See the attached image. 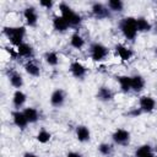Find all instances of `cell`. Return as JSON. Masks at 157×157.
Returning a JSON list of instances; mask_svg holds the SVG:
<instances>
[{
    "instance_id": "6da1fadb",
    "label": "cell",
    "mask_w": 157,
    "mask_h": 157,
    "mask_svg": "<svg viewBox=\"0 0 157 157\" xmlns=\"http://www.w3.org/2000/svg\"><path fill=\"white\" fill-rule=\"evenodd\" d=\"M2 34L7 38L12 47H18L25 43L26 27L25 26H5L2 27Z\"/></svg>"
},
{
    "instance_id": "7a4b0ae2",
    "label": "cell",
    "mask_w": 157,
    "mask_h": 157,
    "mask_svg": "<svg viewBox=\"0 0 157 157\" xmlns=\"http://www.w3.org/2000/svg\"><path fill=\"white\" fill-rule=\"evenodd\" d=\"M59 11H60V15L67 21L70 28H77L81 26L82 23V16L76 12L69 4L66 2H60L59 4Z\"/></svg>"
},
{
    "instance_id": "3957f363",
    "label": "cell",
    "mask_w": 157,
    "mask_h": 157,
    "mask_svg": "<svg viewBox=\"0 0 157 157\" xmlns=\"http://www.w3.org/2000/svg\"><path fill=\"white\" fill-rule=\"evenodd\" d=\"M119 29L125 39H128L130 42L135 40V38L139 33L137 27H136V17H132V16L123 17L119 22Z\"/></svg>"
},
{
    "instance_id": "277c9868",
    "label": "cell",
    "mask_w": 157,
    "mask_h": 157,
    "mask_svg": "<svg viewBox=\"0 0 157 157\" xmlns=\"http://www.w3.org/2000/svg\"><path fill=\"white\" fill-rule=\"evenodd\" d=\"M108 54H109V49L102 43L94 42L90 45V56L96 63L103 61L108 56Z\"/></svg>"
},
{
    "instance_id": "5b68a950",
    "label": "cell",
    "mask_w": 157,
    "mask_h": 157,
    "mask_svg": "<svg viewBox=\"0 0 157 157\" xmlns=\"http://www.w3.org/2000/svg\"><path fill=\"white\" fill-rule=\"evenodd\" d=\"M112 140L115 145L118 146H128L130 144L131 140V134L129 130L123 129V128H118L113 131L112 134Z\"/></svg>"
},
{
    "instance_id": "8992f818",
    "label": "cell",
    "mask_w": 157,
    "mask_h": 157,
    "mask_svg": "<svg viewBox=\"0 0 157 157\" xmlns=\"http://www.w3.org/2000/svg\"><path fill=\"white\" fill-rule=\"evenodd\" d=\"M91 13L97 20H103V18L110 17L109 9L107 7L105 4H102V2H93L92 6H91Z\"/></svg>"
},
{
    "instance_id": "52a82bcc",
    "label": "cell",
    "mask_w": 157,
    "mask_h": 157,
    "mask_svg": "<svg viewBox=\"0 0 157 157\" xmlns=\"http://www.w3.org/2000/svg\"><path fill=\"white\" fill-rule=\"evenodd\" d=\"M23 18L28 27H36L38 23V12L34 6H26L23 9Z\"/></svg>"
},
{
    "instance_id": "ba28073f",
    "label": "cell",
    "mask_w": 157,
    "mask_h": 157,
    "mask_svg": "<svg viewBox=\"0 0 157 157\" xmlns=\"http://www.w3.org/2000/svg\"><path fill=\"white\" fill-rule=\"evenodd\" d=\"M65 101H66V93L63 88H55L49 98L50 105L54 108H61L65 104Z\"/></svg>"
},
{
    "instance_id": "9c48e42d",
    "label": "cell",
    "mask_w": 157,
    "mask_h": 157,
    "mask_svg": "<svg viewBox=\"0 0 157 157\" xmlns=\"http://www.w3.org/2000/svg\"><path fill=\"white\" fill-rule=\"evenodd\" d=\"M139 108L142 113H152L156 109V99L152 96H141L139 98Z\"/></svg>"
},
{
    "instance_id": "30bf717a",
    "label": "cell",
    "mask_w": 157,
    "mask_h": 157,
    "mask_svg": "<svg viewBox=\"0 0 157 157\" xmlns=\"http://www.w3.org/2000/svg\"><path fill=\"white\" fill-rule=\"evenodd\" d=\"M69 71H70V74H71L72 77H75L77 80H81V78H83L86 76L87 67L82 63L75 60V61H71V64L69 66Z\"/></svg>"
},
{
    "instance_id": "8fae6325",
    "label": "cell",
    "mask_w": 157,
    "mask_h": 157,
    "mask_svg": "<svg viewBox=\"0 0 157 157\" xmlns=\"http://www.w3.org/2000/svg\"><path fill=\"white\" fill-rule=\"evenodd\" d=\"M11 118H12V123L16 128H18L20 130H25L28 126V120L25 115V113L22 110H13L11 113Z\"/></svg>"
},
{
    "instance_id": "7c38bea8",
    "label": "cell",
    "mask_w": 157,
    "mask_h": 157,
    "mask_svg": "<svg viewBox=\"0 0 157 157\" xmlns=\"http://www.w3.org/2000/svg\"><path fill=\"white\" fill-rule=\"evenodd\" d=\"M114 49H115V53H117V55L119 56V59L121 61H129L132 58V55H134V52L129 47H126L125 44H123V43L115 44Z\"/></svg>"
},
{
    "instance_id": "4fadbf2b",
    "label": "cell",
    "mask_w": 157,
    "mask_h": 157,
    "mask_svg": "<svg viewBox=\"0 0 157 157\" xmlns=\"http://www.w3.org/2000/svg\"><path fill=\"white\" fill-rule=\"evenodd\" d=\"M52 25H53L54 31L58 32V33H65L70 28L67 21L61 15H55L53 17V20H52Z\"/></svg>"
},
{
    "instance_id": "5bb4252c",
    "label": "cell",
    "mask_w": 157,
    "mask_h": 157,
    "mask_svg": "<svg viewBox=\"0 0 157 157\" xmlns=\"http://www.w3.org/2000/svg\"><path fill=\"white\" fill-rule=\"evenodd\" d=\"M27 102V94L22 90H15L12 94V105L15 110H21V108L26 104Z\"/></svg>"
},
{
    "instance_id": "9a60e30c",
    "label": "cell",
    "mask_w": 157,
    "mask_h": 157,
    "mask_svg": "<svg viewBox=\"0 0 157 157\" xmlns=\"http://www.w3.org/2000/svg\"><path fill=\"white\" fill-rule=\"evenodd\" d=\"M75 135H76V139L78 142H88L91 140V130L88 126L86 125H77L76 129H75Z\"/></svg>"
},
{
    "instance_id": "2e32d148",
    "label": "cell",
    "mask_w": 157,
    "mask_h": 157,
    "mask_svg": "<svg viewBox=\"0 0 157 157\" xmlns=\"http://www.w3.org/2000/svg\"><path fill=\"white\" fill-rule=\"evenodd\" d=\"M96 97L98 101L101 102H110L114 99V92L112 91V88H109L108 86H101L98 90H97V93H96Z\"/></svg>"
},
{
    "instance_id": "e0dca14e",
    "label": "cell",
    "mask_w": 157,
    "mask_h": 157,
    "mask_svg": "<svg viewBox=\"0 0 157 157\" xmlns=\"http://www.w3.org/2000/svg\"><path fill=\"white\" fill-rule=\"evenodd\" d=\"M16 50H17L18 56L26 58V59H28V60H31V59L33 58V55H34V49H33V47H32L31 44L26 43V42L22 43L21 45H18V47L16 48Z\"/></svg>"
},
{
    "instance_id": "ac0fdd59",
    "label": "cell",
    "mask_w": 157,
    "mask_h": 157,
    "mask_svg": "<svg viewBox=\"0 0 157 157\" xmlns=\"http://www.w3.org/2000/svg\"><path fill=\"white\" fill-rule=\"evenodd\" d=\"M145 85H146V81H145L144 76H141L139 74H135L131 76V91H134L135 93L141 92L145 88Z\"/></svg>"
},
{
    "instance_id": "d6986e66",
    "label": "cell",
    "mask_w": 157,
    "mask_h": 157,
    "mask_svg": "<svg viewBox=\"0 0 157 157\" xmlns=\"http://www.w3.org/2000/svg\"><path fill=\"white\" fill-rule=\"evenodd\" d=\"M26 74H28L29 76L32 77H38L40 75V67L38 66V64L36 61H33L32 59L31 60H27L25 63V66H23Z\"/></svg>"
},
{
    "instance_id": "ffe728a7",
    "label": "cell",
    "mask_w": 157,
    "mask_h": 157,
    "mask_svg": "<svg viewBox=\"0 0 157 157\" xmlns=\"http://www.w3.org/2000/svg\"><path fill=\"white\" fill-rule=\"evenodd\" d=\"M118 83H119V87H120V91L124 92V93H129L131 91V76H128V75H119L115 77Z\"/></svg>"
},
{
    "instance_id": "44dd1931",
    "label": "cell",
    "mask_w": 157,
    "mask_h": 157,
    "mask_svg": "<svg viewBox=\"0 0 157 157\" xmlns=\"http://www.w3.org/2000/svg\"><path fill=\"white\" fill-rule=\"evenodd\" d=\"M70 45L74 48V49H77V50H81L85 45H86V40L85 38L76 31L71 34L70 37Z\"/></svg>"
},
{
    "instance_id": "7402d4cb",
    "label": "cell",
    "mask_w": 157,
    "mask_h": 157,
    "mask_svg": "<svg viewBox=\"0 0 157 157\" xmlns=\"http://www.w3.org/2000/svg\"><path fill=\"white\" fill-rule=\"evenodd\" d=\"M9 81H10V85L16 90H21L25 83L22 75L17 71H11V74H9Z\"/></svg>"
},
{
    "instance_id": "603a6c76",
    "label": "cell",
    "mask_w": 157,
    "mask_h": 157,
    "mask_svg": "<svg viewBox=\"0 0 157 157\" xmlns=\"http://www.w3.org/2000/svg\"><path fill=\"white\" fill-rule=\"evenodd\" d=\"M22 112L25 113V115H26V118H27L29 124H34V123H37L39 120V112H38L37 108H34V107H26V108H23Z\"/></svg>"
},
{
    "instance_id": "cb8c5ba5",
    "label": "cell",
    "mask_w": 157,
    "mask_h": 157,
    "mask_svg": "<svg viewBox=\"0 0 157 157\" xmlns=\"http://www.w3.org/2000/svg\"><path fill=\"white\" fill-rule=\"evenodd\" d=\"M136 27H137V32H141V33H146L152 29V25L144 16L136 17Z\"/></svg>"
},
{
    "instance_id": "d4e9b609",
    "label": "cell",
    "mask_w": 157,
    "mask_h": 157,
    "mask_svg": "<svg viewBox=\"0 0 157 157\" xmlns=\"http://www.w3.org/2000/svg\"><path fill=\"white\" fill-rule=\"evenodd\" d=\"M44 61L47 63V65L54 67V66H56L59 64V55L53 50L45 52L44 53Z\"/></svg>"
},
{
    "instance_id": "484cf974",
    "label": "cell",
    "mask_w": 157,
    "mask_h": 157,
    "mask_svg": "<svg viewBox=\"0 0 157 157\" xmlns=\"http://www.w3.org/2000/svg\"><path fill=\"white\" fill-rule=\"evenodd\" d=\"M153 150H152V146L150 144H144L141 146H139L136 150H135V153L134 156L135 157H147L150 153H152Z\"/></svg>"
},
{
    "instance_id": "4316f807",
    "label": "cell",
    "mask_w": 157,
    "mask_h": 157,
    "mask_svg": "<svg viewBox=\"0 0 157 157\" xmlns=\"http://www.w3.org/2000/svg\"><path fill=\"white\" fill-rule=\"evenodd\" d=\"M50 139H52L50 131H48V130L44 129V128L39 129L38 132H37V135H36V140H37L39 144H48V142L50 141Z\"/></svg>"
},
{
    "instance_id": "83f0119b",
    "label": "cell",
    "mask_w": 157,
    "mask_h": 157,
    "mask_svg": "<svg viewBox=\"0 0 157 157\" xmlns=\"http://www.w3.org/2000/svg\"><path fill=\"white\" fill-rule=\"evenodd\" d=\"M105 5L110 12H121L124 10V2L121 0H108Z\"/></svg>"
},
{
    "instance_id": "f1b7e54d",
    "label": "cell",
    "mask_w": 157,
    "mask_h": 157,
    "mask_svg": "<svg viewBox=\"0 0 157 157\" xmlns=\"http://www.w3.org/2000/svg\"><path fill=\"white\" fill-rule=\"evenodd\" d=\"M97 150H98L99 155H102L103 157H109V156H112L114 147H113V145H112V144L102 142V144H99V145H98Z\"/></svg>"
},
{
    "instance_id": "f546056e",
    "label": "cell",
    "mask_w": 157,
    "mask_h": 157,
    "mask_svg": "<svg viewBox=\"0 0 157 157\" xmlns=\"http://www.w3.org/2000/svg\"><path fill=\"white\" fill-rule=\"evenodd\" d=\"M39 6L45 9V10H52V7L54 6V2L52 0H40L39 1Z\"/></svg>"
},
{
    "instance_id": "4dcf8cb0",
    "label": "cell",
    "mask_w": 157,
    "mask_h": 157,
    "mask_svg": "<svg viewBox=\"0 0 157 157\" xmlns=\"http://www.w3.org/2000/svg\"><path fill=\"white\" fill-rule=\"evenodd\" d=\"M5 50L7 52V54H9L12 59H15V58H17V56H18L17 50H16V49H13L12 47H5Z\"/></svg>"
},
{
    "instance_id": "1f68e13d",
    "label": "cell",
    "mask_w": 157,
    "mask_h": 157,
    "mask_svg": "<svg viewBox=\"0 0 157 157\" xmlns=\"http://www.w3.org/2000/svg\"><path fill=\"white\" fill-rule=\"evenodd\" d=\"M141 113H142V112H141V109H140V108H132L128 114H129L130 117H132V118H137Z\"/></svg>"
},
{
    "instance_id": "d6a6232c",
    "label": "cell",
    "mask_w": 157,
    "mask_h": 157,
    "mask_svg": "<svg viewBox=\"0 0 157 157\" xmlns=\"http://www.w3.org/2000/svg\"><path fill=\"white\" fill-rule=\"evenodd\" d=\"M65 157H82V156H81V153H78L76 151H70V152L66 153Z\"/></svg>"
},
{
    "instance_id": "836d02e7",
    "label": "cell",
    "mask_w": 157,
    "mask_h": 157,
    "mask_svg": "<svg viewBox=\"0 0 157 157\" xmlns=\"http://www.w3.org/2000/svg\"><path fill=\"white\" fill-rule=\"evenodd\" d=\"M23 157H40V156H38L37 153H33V152H25Z\"/></svg>"
},
{
    "instance_id": "e575fe53",
    "label": "cell",
    "mask_w": 157,
    "mask_h": 157,
    "mask_svg": "<svg viewBox=\"0 0 157 157\" xmlns=\"http://www.w3.org/2000/svg\"><path fill=\"white\" fill-rule=\"evenodd\" d=\"M147 157H157V156H156V153H155V152H152V153H150Z\"/></svg>"
},
{
    "instance_id": "d590c367",
    "label": "cell",
    "mask_w": 157,
    "mask_h": 157,
    "mask_svg": "<svg viewBox=\"0 0 157 157\" xmlns=\"http://www.w3.org/2000/svg\"><path fill=\"white\" fill-rule=\"evenodd\" d=\"M155 152H156V156H157V145H156V147H155Z\"/></svg>"
},
{
    "instance_id": "8d00e7d4",
    "label": "cell",
    "mask_w": 157,
    "mask_h": 157,
    "mask_svg": "<svg viewBox=\"0 0 157 157\" xmlns=\"http://www.w3.org/2000/svg\"><path fill=\"white\" fill-rule=\"evenodd\" d=\"M155 53H156V55H157V47H156V49H155Z\"/></svg>"
},
{
    "instance_id": "74e56055",
    "label": "cell",
    "mask_w": 157,
    "mask_h": 157,
    "mask_svg": "<svg viewBox=\"0 0 157 157\" xmlns=\"http://www.w3.org/2000/svg\"><path fill=\"white\" fill-rule=\"evenodd\" d=\"M156 32H157V23H156Z\"/></svg>"
},
{
    "instance_id": "f35d334b",
    "label": "cell",
    "mask_w": 157,
    "mask_h": 157,
    "mask_svg": "<svg viewBox=\"0 0 157 157\" xmlns=\"http://www.w3.org/2000/svg\"><path fill=\"white\" fill-rule=\"evenodd\" d=\"M124 157H128V156H124Z\"/></svg>"
}]
</instances>
